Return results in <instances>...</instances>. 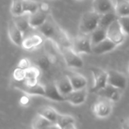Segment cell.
I'll return each instance as SVG.
<instances>
[{
	"instance_id": "3",
	"label": "cell",
	"mask_w": 129,
	"mask_h": 129,
	"mask_svg": "<svg viewBox=\"0 0 129 129\" xmlns=\"http://www.w3.org/2000/svg\"><path fill=\"white\" fill-rule=\"evenodd\" d=\"M73 49L78 54H92V44L91 42L90 35L82 34L76 36L73 40Z\"/></svg>"
},
{
	"instance_id": "15",
	"label": "cell",
	"mask_w": 129,
	"mask_h": 129,
	"mask_svg": "<svg viewBox=\"0 0 129 129\" xmlns=\"http://www.w3.org/2000/svg\"><path fill=\"white\" fill-rule=\"evenodd\" d=\"M116 2L114 0H93V10L100 14H103L114 10Z\"/></svg>"
},
{
	"instance_id": "17",
	"label": "cell",
	"mask_w": 129,
	"mask_h": 129,
	"mask_svg": "<svg viewBox=\"0 0 129 129\" xmlns=\"http://www.w3.org/2000/svg\"><path fill=\"white\" fill-rule=\"evenodd\" d=\"M54 82H55L56 86H57L58 91H60V93L64 97L66 95L69 94L70 92H72L74 90L68 75L60 77Z\"/></svg>"
},
{
	"instance_id": "32",
	"label": "cell",
	"mask_w": 129,
	"mask_h": 129,
	"mask_svg": "<svg viewBox=\"0 0 129 129\" xmlns=\"http://www.w3.org/2000/svg\"><path fill=\"white\" fill-rule=\"evenodd\" d=\"M25 70L19 67H17L14 73H13V77L16 81L20 82V81H24L25 80Z\"/></svg>"
},
{
	"instance_id": "8",
	"label": "cell",
	"mask_w": 129,
	"mask_h": 129,
	"mask_svg": "<svg viewBox=\"0 0 129 129\" xmlns=\"http://www.w3.org/2000/svg\"><path fill=\"white\" fill-rule=\"evenodd\" d=\"M122 91L123 90L120 88H116L108 84L106 87L98 91L96 94L100 98H104L112 101L113 103H116L120 101L122 95Z\"/></svg>"
},
{
	"instance_id": "5",
	"label": "cell",
	"mask_w": 129,
	"mask_h": 129,
	"mask_svg": "<svg viewBox=\"0 0 129 129\" xmlns=\"http://www.w3.org/2000/svg\"><path fill=\"white\" fill-rule=\"evenodd\" d=\"M93 112L96 117L99 119H105L109 117L113 112V102L101 98L93 107Z\"/></svg>"
},
{
	"instance_id": "21",
	"label": "cell",
	"mask_w": 129,
	"mask_h": 129,
	"mask_svg": "<svg viewBox=\"0 0 129 129\" xmlns=\"http://www.w3.org/2000/svg\"><path fill=\"white\" fill-rule=\"evenodd\" d=\"M56 123H53L48 119H47L43 116L36 113L31 122V127L34 129H44V128H53L54 125Z\"/></svg>"
},
{
	"instance_id": "12",
	"label": "cell",
	"mask_w": 129,
	"mask_h": 129,
	"mask_svg": "<svg viewBox=\"0 0 129 129\" xmlns=\"http://www.w3.org/2000/svg\"><path fill=\"white\" fill-rule=\"evenodd\" d=\"M118 45L112 40L107 38L102 42L92 46V52L97 55H101L110 52L116 48Z\"/></svg>"
},
{
	"instance_id": "6",
	"label": "cell",
	"mask_w": 129,
	"mask_h": 129,
	"mask_svg": "<svg viewBox=\"0 0 129 129\" xmlns=\"http://www.w3.org/2000/svg\"><path fill=\"white\" fill-rule=\"evenodd\" d=\"M125 36L126 35L122 29L119 18L107 27V38L112 40L117 45H120L124 42Z\"/></svg>"
},
{
	"instance_id": "22",
	"label": "cell",
	"mask_w": 129,
	"mask_h": 129,
	"mask_svg": "<svg viewBox=\"0 0 129 129\" xmlns=\"http://www.w3.org/2000/svg\"><path fill=\"white\" fill-rule=\"evenodd\" d=\"M42 42H43L42 37L39 35L34 34L24 38L22 44V47L24 49L31 50L39 46L40 45H42Z\"/></svg>"
},
{
	"instance_id": "18",
	"label": "cell",
	"mask_w": 129,
	"mask_h": 129,
	"mask_svg": "<svg viewBox=\"0 0 129 129\" xmlns=\"http://www.w3.org/2000/svg\"><path fill=\"white\" fill-rule=\"evenodd\" d=\"M74 90H79L86 88L88 85V79L87 78L78 73H73L68 75Z\"/></svg>"
},
{
	"instance_id": "31",
	"label": "cell",
	"mask_w": 129,
	"mask_h": 129,
	"mask_svg": "<svg viewBox=\"0 0 129 129\" xmlns=\"http://www.w3.org/2000/svg\"><path fill=\"white\" fill-rule=\"evenodd\" d=\"M119 21L124 33L129 36V16L119 17Z\"/></svg>"
},
{
	"instance_id": "7",
	"label": "cell",
	"mask_w": 129,
	"mask_h": 129,
	"mask_svg": "<svg viewBox=\"0 0 129 129\" xmlns=\"http://www.w3.org/2000/svg\"><path fill=\"white\" fill-rule=\"evenodd\" d=\"M38 29H39L40 33L44 37L51 40L54 43L56 44L60 29L59 27H57L54 23L51 22V20H47Z\"/></svg>"
},
{
	"instance_id": "24",
	"label": "cell",
	"mask_w": 129,
	"mask_h": 129,
	"mask_svg": "<svg viewBox=\"0 0 129 129\" xmlns=\"http://www.w3.org/2000/svg\"><path fill=\"white\" fill-rule=\"evenodd\" d=\"M90 38L92 46L97 45L107 38V28L99 26L90 34Z\"/></svg>"
},
{
	"instance_id": "2",
	"label": "cell",
	"mask_w": 129,
	"mask_h": 129,
	"mask_svg": "<svg viewBox=\"0 0 129 129\" xmlns=\"http://www.w3.org/2000/svg\"><path fill=\"white\" fill-rule=\"evenodd\" d=\"M60 50L64 62L68 67L79 69L84 66L83 60L79 54L75 51L72 47H63L60 48Z\"/></svg>"
},
{
	"instance_id": "30",
	"label": "cell",
	"mask_w": 129,
	"mask_h": 129,
	"mask_svg": "<svg viewBox=\"0 0 129 129\" xmlns=\"http://www.w3.org/2000/svg\"><path fill=\"white\" fill-rule=\"evenodd\" d=\"M10 11L14 17H17L23 14V0H12Z\"/></svg>"
},
{
	"instance_id": "29",
	"label": "cell",
	"mask_w": 129,
	"mask_h": 129,
	"mask_svg": "<svg viewBox=\"0 0 129 129\" xmlns=\"http://www.w3.org/2000/svg\"><path fill=\"white\" fill-rule=\"evenodd\" d=\"M53 63L52 60L51 59V57L48 56H41L39 57L36 60V65L37 67L42 70H48L51 63Z\"/></svg>"
},
{
	"instance_id": "20",
	"label": "cell",
	"mask_w": 129,
	"mask_h": 129,
	"mask_svg": "<svg viewBox=\"0 0 129 129\" xmlns=\"http://www.w3.org/2000/svg\"><path fill=\"white\" fill-rule=\"evenodd\" d=\"M60 129H75L76 128L75 118L68 114H60L56 123Z\"/></svg>"
},
{
	"instance_id": "33",
	"label": "cell",
	"mask_w": 129,
	"mask_h": 129,
	"mask_svg": "<svg viewBox=\"0 0 129 129\" xmlns=\"http://www.w3.org/2000/svg\"><path fill=\"white\" fill-rule=\"evenodd\" d=\"M18 67H20V68H22V69H23V70H26L28 67H30V63H29V61L28 59L23 58V59H22L20 61V63L18 64Z\"/></svg>"
},
{
	"instance_id": "27",
	"label": "cell",
	"mask_w": 129,
	"mask_h": 129,
	"mask_svg": "<svg viewBox=\"0 0 129 129\" xmlns=\"http://www.w3.org/2000/svg\"><path fill=\"white\" fill-rule=\"evenodd\" d=\"M14 20L23 34L29 29V28H30L29 23V14H23L17 17H14Z\"/></svg>"
},
{
	"instance_id": "10",
	"label": "cell",
	"mask_w": 129,
	"mask_h": 129,
	"mask_svg": "<svg viewBox=\"0 0 129 129\" xmlns=\"http://www.w3.org/2000/svg\"><path fill=\"white\" fill-rule=\"evenodd\" d=\"M108 84L124 90L127 86L128 79L123 73L116 70H110L108 71Z\"/></svg>"
},
{
	"instance_id": "11",
	"label": "cell",
	"mask_w": 129,
	"mask_h": 129,
	"mask_svg": "<svg viewBox=\"0 0 129 129\" xmlns=\"http://www.w3.org/2000/svg\"><path fill=\"white\" fill-rule=\"evenodd\" d=\"M88 94L87 88L73 90L72 92L64 97L65 101L73 106H80L86 101Z\"/></svg>"
},
{
	"instance_id": "9",
	"label": "cell",
	"mask_w": 129,
	"mask_h": 129,
	"mask_svg": "<svg viewBox=\"0 0 129 129\" xmlns=\"http://www.w3.org/2000/svg\"><path fill=\"white\" fill-rule=\"evenodd\" d=\"M8 34L11 42H13L17 46L22 47V44L24 39L23 33L18 28L14 19L10 20L8 22Z\"/></svg>"
},
{
	"instance_id": "14",
	"label": "cell",
	"mask_w": 129,
	"mask_h": 129,
	"mask_svg": "<svg viewBox=\"0 0 129 129\" xmlns=\"http://www.w3.org/2000/svg\"><path fill=\"white\" fill-rule=\"evenodd\" d=\"M48 13L41 9H39L33 14H29V23L30 28L36 29L40 27L48 20Z\"/></svg>"
},
{
	"instance_id": "4",
	"label": "cell",
	"mask_w": 129,
	"mask_h": 129,
	"mask_svg": "<svg viewBox=\"0 0 129 129\" xmlns=\"http://www.w3.org/2000/svg\"><path fill=\"white\" fill-rule=\"evenodd\" d=\"M91 72L94 79V84L91 92L97 93L108 85V71L99 67H91Z\"/></svg>"
},
{
	"instance_id": "34",
	"label": "cell",
	"mask_w": 129,
	"mask_h": 129,
	"mask_svg": "<svg viewBox=\"0 0 129 129\" xmlns=\"http://www.w3.org/2000/svg\"><path fill=\"white\" fill-rule=\"evenodd\" d=\"M126 125H127V128H129V118L127 119V122H126Z\"/></svg>"
},
{
	"instance_id": "13",
	"label": "cell",
	"mask_w": 129,
	"mask_h": 129,
	"mask_svg": "<svg viewBox=\"0 0 129 129\" xmlns=\"http://www.w3.org/2000/svg\"><path fill=\"white\" fill-rule=\"evenodd\" d=\"M45 93L44 96L45 98L56 102L65 101L64 96H63L60 93V91H58L56 86L55 82H50L45 85Z\"/></svg>"
},
{
	"instance_id": "23",
	"label": "cell",
	"mask_w": 129,
	"mask_h": 129,
	"mask_svg": "<svg viewBox=\"0 0 129 129\" xmlns=\"http://www.w3.org/2000/svg\"><path fill=\"white\" fill-rule=\"evenodd\" d=\"M37 113L43 116L53 123H57V119L60 115V113L54 108L48 106H44L40 107L37 110Z\"/></svg>"
},
{
	"instance_id": "28",
	"label": "cell",
	"mask_w": 129,
	"mask_h": 129,
	"mask_svg": "<svg viewBox=\"0 0 129 129\" xmlns=\"http://www.w3.org/2000/svg\"><path fill=\"white\" fill-rule=\"evenodd\" d=\"M40 4L35 0H23V14H31L39 9Z\"/></svg>"
},
{
	"instance_id": "25",
	"label": "cell",
	"mask_w": 129,
	"mask_h": 129,
	"mask_svg": "<svg viewBox=\"0 0 129 129\" xmlns=\"http://www.w3.org/2000/svg\"><path fill=\"white\" fill-rule=\"evenodd\" d=\"M118 18H119V16L116 13L115 9L112 10V11H108L107 13L101 14L99 26L107 28L113 22H114Z\"/></svg>"
},
{
	"instance_id": "1",
	"label": "cell",
	"mask_w": 129,
	"mask_h": 129,
	"mask_svg": "<svg viewBox=\"0 0 129 129\" xmlns=\"http://www.w3.org/2000/svg\"><path fill=\"white\" fill-rule=\"evenodd\" d=\"M100 17L101 14L94 10L85 12L79 23V30L80 33L90 35L99 26Z\"/></svg>"
},
{
	"instance_id": "19",
	"label": "cell",
	"mask_w": 129,
	"mask_h": 129,
	"mask_svg": "<svg viewBox=\"0 0 129 129\" xmlns=\"http://www.w3.org/2000/svg\"><path fill=\"white\" fill-rule=\"evenodd\" d=\"M40 76V69L38 67L30 66L25 70V82L27 85H33L38 83V79Z\"/></svg>"
},
{
	"instance_id": "26",
	"label": "cell",
	"mask_w": 129,
	"mask_h": 129,
	"mask_svg": "<svg viewBox=\"0 0 129 129\" xmlns=\"http://www.w3.org/2000/svg\"><path fill=\"white\" fill-rule=\"evenodd\" d=\"M115 11L120 17L129 16V0H118L116 2Z\"/></svg>"
},
{
	"instance_id": "16",
	"label": "cell",
	"mask_w": 129,
	"mask_h": 129,
	"mask_svg": "<svg viewBox=\"0 0 129 129\" xmlns=\"http://www.w3.org/2000/svg\"><path fill=\"white\" fill-rule=\"evenodd\" d=\"M18 89L29 96H41L44 98L45 93V85L39 84V82L33 85H27L24 84V85L19 86Z\"/></svg>"
}]
</instances>
